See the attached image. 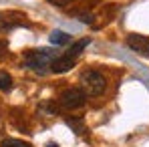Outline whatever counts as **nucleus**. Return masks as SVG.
Listing matches in <instances>:
<instances>
[{
	"mask_svg": "<svg viewBox=\"0 0 149 147\" xmlns=\"http://www.w3.org/2000/svg\"><path fill=\"white\" fill-rule=\"evenodd\" d=\"M58 54L50 49H38V50H28L24 56L26 69L34 71L38 75H45L47 71H50V63L56 59Z\"/></svg>",
	"mask_w": 149,
	"mask_h": 147,
	"instance_id": "f257e3e1",
	"label": "nucleus"
},
{
	"mask_svg": "<svg viewBox=\"0 0 149 147\" xmlns=\"http://www.w3.org/2000/svg\"><path fill=\"white\" fill-rule=\"evenodd\" d=\"M81 85H83V93L89 97H99L107 87V79L99 71H85L81 75Z\"/></svg>",
	"mask_w": 149,
	"mask_h": 147,
	"instance_id": "f03ea898",
	"label": "nucleus"
},
{
	"mask_svg": "<svg viewBox=\"0 0 149 147\" xmlns=\"http://www.w3.org/2000/svg\"><path fill=\"white\" fill-rule=\"evenodd\" d=\"M85 101H87V95L83 93V89H67V91H63L61 93V97H58V103H61V107H65V109H81L83 105H85Z\"/></svg>",
	"mask_w": 149,
	"mask_h": 147,
	"instance_id": "7ed1b4c3",
	"label": "nucleus"
},
{
	"mask_svg": "<svg viewBox=\"0 0 149 147\" xmlns=\"http://www.w3.org/2000/svg\"><path fill=\"white\" fill-rule=\"evenodd\" d=\"M127 47L139 56L149 59V38L143 34H129L127 36Z\"/></svg>",
	"mask_w": 149,
	"mask_h": 147,
	"instance_id": "20e7f679",
	"label": "nucleus"
},
{
	"mask_svg": "<svg viewBox=\"0 0 149 147\" xmlns=\"http://www.w3.org/2000/svg\"><path fill=\"white\" fill-rule=\"evenodd\" d=\"M74 67V59H71V56H56L52 63H50V73L54 75H61V73H67V71H71Z\"/></svg>",
	"mask_w": 149,
	"mask_h": 147,
	"instance_id": "39448f33",
	"label": "nucleus"
},
{
	"mask_svg": "<svg viewBox=\"0 0 149 147\" xmlns=\"http://www.w3.org/2000/svg\"><path fill=\"white\" fill-rule=\"evenodd\" d=\"M91 45V38H81V40H77L74 45H71V49L67 50V56H71V59H74V56H79L83 50L87 49Z\"/></svg>",
	"mask_w": 149,
	"mask_h": 147,
	"instance_id": "423d86ee",
	"label": "nucleus"
},
{
	"mask_svg": "<svg viewBox=\"0 0 149 147\" xmlns=\"http://www.w3.org/2000/svg\"><path fill=\"white\" fill-rule=\"evenodd\" d=\"M50 42L52 45H69L71 42V34H67L65 30H52L50 32Z\"/></svg>",
	"mask_w": 149,
	"mask_h": 147,
	"instance_id": "0eeeda50",
	"label": "nucleus"
},
{
	"mask_svg": "<svg viewBox=\"0 0 149 147\" xmlns=\"http://www.w3.org/2000/svg\"><path fill=\"white\" fill-rule=\"evenodd\" d=\"M12 89V77L6 71H0V91H10Z\"/></svg>",
	"mask_w": 149,
	"mask_h": 147,
	"instance_id": "6e6552de",
	"label": "nucleus"
},
{
	"mask_svg": "<svg viewBox=\"0 0 149 147\" xmlns=\"http://www.w3.org/2000/svg\"><path fill=\"white\" fill-rule=\"evenodd\" d=\"M67 125H69V127H73L77 135H81V133L85 131V125H83V119H74V117H67Z\"/></svg>",
	"mask_w": 149,
	"mask_h": 147,
	"instance_id": "1a4fd4ad",
	"label": "nucleus"
},
{
	"mask_svg": "<svg viewBox=\"0 0 149 147\" xmlns=\"http://www.w3.org/2000/svg\"><path fill=\"white\" fill-rule=\"evenodd\" d=\"M20 24V18L18 20H12L10 16H0V30H6V28H14V26Z\"/></svg>",
	"mask_w": 149,
	"mask_h": 147,
	"instance_id": "9d476101",
	"label": "nucleus"
},
{
	"mask_svg": "<svg viewBox=\"0 0 149 147\" xmlns=\"http://www.w3.org/2000/svg\"><path fill=\"white\" fill-rule=\"evenodd\" d=\"M2 147H32L28 141H20V139H4L2 141Z\"/></svg>",
	"mask_w": 149,
	"mask_h": 147,
	"instance_id": "9b49d317",
	"label": "nucleus"
},
{
	"mask_svg": "<svg viewBox=\"0 0 149 147\" xmlns=\"http://www.w3.org/2000/svg\"><path fill=\"white\" fill-rule=\"evenodd\" d=\"M79 20H81V22L91 24V22H93V14H79Z\"/></svg>",
	"mask_w": 149,
	"mask_h": 147,
	"instance_id": "f8f14e48",
	"label": "nucleus"
},
{
	"mask_svg": "<svg viewBox=\"0 0 149 147\" xmlns=\"http://www.w3.org/2000/svg\"><path fill=\"white\" fill-rule=\"evenodd\" d=\"M50 4H54V6H65V4H69V2H73V0H49Z\"/></svg>",
	"mask_w": 149,
	"mask_h": 147,
	"instance_id": "ddd939ff",
	"label": "nucleus"
},
{
	"mask_svg": "<svg viewBox=\"0 0 149 147\" xmlns=\"http://www.w3.org/2000/svg\"><path fill=\"white\" fill-rule=\"evenodd\" d=\"M4 52H6V42H4V40H0V56H2Z\"/></svg>",
	"mask_w": 149,
	"mask_h": 147,
	"instance_id": "4468645a",
	"label": "nucleus"
},
{
	"mask_svg": "<svg viewBox=\"0 0 149 147\" xmlns=\"http://www.w3.org/2000/svg\"><path fill=\"white\" fill-rule=\"evenodd\" d=\"M47 147H58L56 143H47Z\"/></svg>",
	"mask_w": 149,
	"mask_h": 147,
	"instance_id": "2eb2a0df",
	"label": "nucleus"
}]
</instances>
